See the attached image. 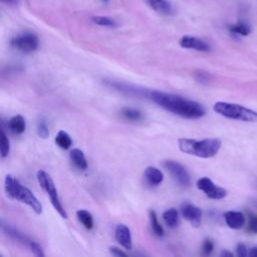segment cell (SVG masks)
I'll use <instances>...</instances> for the list:
<instances>
[{
	"label": "cell",
	"mask_w": 257,
	"mask_h": 257,
	"mask_svg": "<svg viewBox=\"0 0 257 257\" xmlns=\"http://www.w3.org/2000/svg\"><path fill=\"white\" fill-rule=\"evenodd\" d=\"M150 98L162 108L183 118L196 119L205 115V107L194 100L159 90L150 92Z\"/></svg>",
	"instance_id": "cell-1"
},
{
	"label": "cell",
	"mask_w": 257,
	"mask_h": 257,
	"mask_svg": "<svg viewBox=\"0 0 257 257\" xmlns=\"http://www.w3.org/2000/svg\"><path fill=\"white\" fill-rule=\"evenodd\" d=\"M6 195L13 200L21 202L30 207L36 214L42 213V205L35 195L12 175H7L4 181Z\"/></svg>",
	"instance_id": "cell-2"
},
{
	"label": "cell",
	"mask_w": 257,
	"mask_h": 257,
	"mask_svg": "<svg viewBox=\"0 0 257 257\" xmlns=\"http://www.w3.org/2000/svg\"><path fill=\"white\" fill-rule=\"evenodd\" d=\"M221 144L222 143L219 139H205L202 141H197L182 138L178 141L181 152L203 159L214 157L219 152Z\"/></svg>",
	"instance_id": "cell-3"
},
{
	"label": "cell",
	"mask_w": 257,
	"mask_h": 257,
	"mask_svg": "<svg viewBox=\"0 0 257 257\" xmlns=\"http://www.w3.org/2000/svg\"><path fill=\"white\" fill-rule=\"evenodd\" d=\"M213 108L217 113L227 118L249 122H257V111L237 103L218 101L214 104Z\"/></svg>",
	"instance_id": "cell-4"
},
{
	"label": "cell",
	"mask_w": 257,
	"mask_h": 257,
	"mask_svg": "<svg viewBox=\"0 0 257 257\" xmlns=\"http://www.w3.org/2000/svg\"><path fill=\"white\" fill-rule=\"evenodd\" d=\"M37 181L40 185V187L45 191V193L48 195L50 202L53 206V208L57 211V213L64 219L67 218V214L59 200L56 188L54 186V183L51 179V177L44 171H38L37 172Z\"/></svg>",
	"instance_id": "cell-5"
},
{
	"label": "cell",
	"mask_w": 257,
	"mask_h": 257,
	"mask_svg": "<svg viewBox=\"0 0 257 257\" xmlns=\"http://www.w3.org/2000/svg\"><path fill=\"white\" fill-rule=\"evenodd\" d=\"M38 37L30 31H24L11 39V45L22 53H31L38 47Z\"/></svg>",
	"instance_id": "cell-6"
},
{
	"label": "cell",
	"mask_w": 257,
	"mask_h": 257,
	"mask_svg": "<svg viewBox=\"0 0 257 257\" xmlns=\"http://www.w3.org/2000/svg\"><path fill=\"white\" fill-rule=\"evenodd\" d=\"M163 166L170 173L177 184H179L181 187H189L191 183L190 175L183 165L176 161L168 160L163 163Z\"/></svg>",
	"instance_id": "cell-7"
},
{
	"label": "cell",
	"mask_w": 257,
	"mask_h": 257,
	"mask_svg": "<svg viewBox=\"0 0 257 257\" xmlns=\"http://www.w3.org/2000/svg\"><path fill=\"white\" fill-rule=\"evenodd\" d=\"M197 188L205 193L207 197L210 199H223L227 195V191L224 188L216 186L213 181L207 177H203L198 180L197 182Z\"/></svg>",
	"instance_id": "cell-8"
},
{
	"label": "cell",
	"mask_w": 257,
	"mask_h": 257,
	"mask_svg": "<svg viewBox=\"0 0 257 257\" xmlns=\"http://www.w3.org/2000/svg\"><path fill=\"white\" fill-rule=\"evenodd\" d=\"M183 217L188 220L192 226L199 227L202 221V211L199 207L191 203H185L181 207Z\"/></svg>",
	"instance_id": "cell-9"
},
{
	"label": "cell",
	"mask_w": 257,
	"mask_h": 257,
	"mask_svg": "<svg viewBox=\"0 0 257 257\" xmlns=\"http://www.w3.org/2000/svg\"><path fill=\"white\" fill-rule=\"evenodd\" d=\"M2 231L5 233V235L10 237L14 241H16L18 243H21L22 245L28 247L29 249H31V247L35 243L34 240H32L31 238H29L28 236H26L25 234H23L22 232H20L19 230H17L16 228L12 227L9 224H4L3 223L2 224Z\"/></svg>",
	"instance_id": "cell-10"
},
{
	"label": "cell",
	"mask_w": 257,
	"mask_h": 257,
	"mask_svg": "<svg viewBox=\"0 0 257 257\" xmlns=\"http://www.w3.org/2000/svg\"><path fill=\"white\" fill-rule=\"evenodd\" d=\"M180 45L183 48H187V49H194L197 51H203V52H207L210 51L211 47L210 45L205 42L204 40L194 37V36H190V35H185L180 39Z\"/></svg>",
	"instance_id": "cell-11"
},
{
	"label": "cell",
	"mask_w": 257,
	"mask_h": 257,
	"mask_svg": "<svg viewBox=\"0 0 257 257\" xmlns=\"http://www.w3.org/2000/svg\"><path fill=\"white\" fill-rule=\"evenodd\" d=\"M114 237L115 240L120 244L123 248L130 250L133 247L132 234L128 227L123 224H118L114 229Z\"/></svg>",
	"instance_id": "cell-12"
},
{
	"label": "cell",
	"mask_w": 257,
	"mask_h": 257,
	"mask_svg": "<svg viewBox=\"0 0 257 257\" xmlns=\"http://www.w3.org/2000/svg\"><path fill=\"white\" fill-rule=\"evenodd\" d=\"M226 224L232 229H241L245 223L243 213L237 211H228L224 215Z\"/></svg>",
	"instance_id": "cell-13"
},
{
	"label": "cell",
	"mask_w": 257,
	"mask_h": 257,
	"mask_svg": "<svg viewBox=\"0 0 257 257\" xmlns=\"http://www.w3.org/2000/svg\"><path fill=\"white\" fill-rule=\"evenodd\" d=\"M147 4L155 11L163 15L174 14V7L168 0H146Z\"/></svg>",
	"instance_id": "cell-14"
},
{
	"label": "cell",
	"mask_w": 257,
	"mask_h": 257,
	"mask_svg": "<svg viewBox=\"0 0 257 257\" xmlns=\"http://www.w3.org/2000/svg\"><path fill=\"white\" fill-rule=\"evenodd\" d=\"M109 84L111 86H113L115 89H117L121 92H124L128 95H137V96L143 95V96H149L150 97V92L151 91L136 88V87H133L131 85H127V84H124V83H121V82H118V81H109Z\"/></svg>",
	"instance_id": "cell-15"
},
{
	"label": "cell",
	"mask_w": 257,
	"mask_h": 257,
	"mask_svg": "<svg viewBox=\"0 0 257 257\" xmlns=\"http://www.w3.org/2000/svg\"><path fill=\"white\" fill-rule=\"evenodd\" d=\"M145 179L152 186L160 185L164 180V174L156 167H148L145 170Z\"/></svg>",
	"instance_id": "cell-16"
},
{
	"label": "cell",
	"mask_w": 257,
	"mask_h": 257,
	"mask_svg": "<svg viewBox=\"0 0 257 257\" xmlns=\"http://www.w3.org/2000/svg\"><path fill=\"white\" fill-rule=\"evenodd\" d=\"M7 126L12 134L21 135L22 133H24V131L26 128V121L22 115L17 114V115L12 116L8 120Z\"/></svg>",
	"instance_id": "cell-17"
},
{
	"label": "cell",
	"mask_w": 257,
	"mask_h": 257,
	"mask_svg": "<svg viewBox=\"0 0 257 257\" xmlns=\"http://www.w3.org/2000/svg\"><path fill=\"white\" fill-rule=\"evenodd\" d=\"M69 157H70V160L72 161V163L78 169L85 170L87 168V162H86L84 154H83V152L81 150H79V149H72L70 151V153H69Z\"/></svg>",
	"instance_id": "cell-18"
},
{
	"label": "cell",
	"mask_w": 257,
	"mask_h": 257,
	"mask_svg": "<svg viewBox=\"0 0 257 257\" xmlns=\"http://www.w3.org/2000/svg\"><path fill=\"white\" fill-rule=\"evenodd\" d=\"M163 220L170 228H175L179 225V213L175 208L166 210L163 213Z\"/></svg>",
	"instance_id": "cell-19"
},
{
	"label": "cell",
	"mask_w": 257,
	"mask_h": 257,
	"mask_svg": "<svg viewBox=\"0 0 257 257\" xmlns=\"http://www.w3.org/2000/svg\"><path fill=\"white\" fill-rule=\"evenodd\" d=\"M55 144L63 150H68L72 145V140L66 132L59 131L55 136Z\"/></svg>",
	"instance_id": "cell-20"
},
{
	"label": "cell",
	"mask_w": 257,
	"mask_h": 257,
	"mask_svg": "<svg viewBox=\"0 0 257 257\" xmlns=\"http://www.w3.org/2000/svg\"><path fill=\"white\" fill-rule=\"evenodd\" d=\"M76 217L78 221L83 225L84 228L90 230L93 227V218L92 215L86 210H78L76 212Z\"/></svg>",
	"instance_id": "cell-21"
},
{
	"label": "cell",
	"mask_w": 257,
	"mask_h": 257,
	"mask_svg": "<svg viewBox=\"0 0 257 257\" xmlns=\"http://www.w3.org/2000/svg\"><path fill=\"white\" fill-rule=\"evenodd\" d=\"M120 114L123 118L128 120H140L143 118L142 111L133 107H123L120 110Z\"/></svg>",
	"instance_id": "cell-22"
},
{
	"label": "cell",
	"mask_w": 257,
	"mask_h": 257,
	"mask_svg": "<svg viewBox=\"0 0 257 257\" xmlns=\"http://www.w3.org/2000/svg\"><path fill=\"white\" fill-rule=\"evenodd\" d=\"M149 217H150V222H151V226L152 229L154 231V233L159 236L162 237L164 235V229L162 227V225L159 223L158 218H157V214L154 210H150L149 212Z\"/></svg>",
	"instance_id": "cell-23"
},
{
	"label": "cell",
	"mask_w": 257,
	"mask_h": 257,
	"mask_svg": "<svg viewBox=\"0 0 257 257\" xmlns=\"http://www.w3.org/2000/svg\"><path fill=\"white\" fill-rule=\"evenodd\" d=\"M228 28H229V30H230L232 33H234V34H239V35H243V36L248 35V34L250 33V31H251L250 27H249L246 23H244V22H242V21H240V22H238V23H236V24L229 25Z\"/></svg>",
	"instance_id": "cell-24"
},
{
	"label": "cell",
	"mask_w": 257,
	"mask_h": 257,
	"mask_svg": "<svg viewBox=\"0 0 257 257\" xmlns=\"http://www.w3.org/2000/svg\"><path fill=\"white\" fill-rule=\"evenodd\" d=\"M91 21L99 26H105V27H116L117 23L115 20H113L110 17L107 16H92Z\"/></svg>",
	"instance_id": "cell-25"
},
{
	"label": "cell",
	"mask_w": 257,
	"mask_h": 257,
	"mask_svg": "<svg viewBox=\"0 0 257 257\" xmlns=\"http://www.w3.org/2000/svg\"><path fill=\"white\" fill-rule=\"evenodd\" d=\"M9 150H10V145H9V140L7 135L5 134L4 130H1L0 133V154H1V158H6L9 154Z\"/></svg>",
	"instance_id": "cell-26"
},
{
	"label": "cell",
	"mask_w": 257,
	"mask_h": 257,
	"mask_svg": "<svg viewBox=\"0 0 257 257\" xmlns=\"http://www.w3.org/2000/svg\"><path fill=\"white\" fill-rule=\"evenodd\" d=\"M37 134L42 139H46L49 136L48 126H47L46 122L43 119L39 120L38 123H37Z\"/></svg>",
	"instance_id": "cell-27"
},
{
	"label": "cell",
	"mask_w": 257,
	"mask_h": 257,
	"mask_svg": "<svg viewBox=\"0 0 257 257\" xmlns=\"http://www.w3.org/2000/svg\"><path fill=\"white\" fill-rule=\"evenodd\" d=\"M248 230L252 233L257 234V216L250 214L248 222Z\"/></svg>",
	"instance_id": "cell-28"
},
{
	"label": "cell",
	"mask_w": 257,
	"mask_h": 257,
	"mask_svg": "<svg viewBox=\"0 0 257 257\" xmlns=\"http://www.w3.org/2000/svg\"><path fill=\"white\" fill-rule=\"evenodd\" d=\"M214 249V243L209 240V239H206L204 242H203V245H202V251L205 255H209L211 254V252L213 251Z\"/></svg>",
	"instance_id": "cell-29"
},
{
	"label": "cell",
	"mask_w": 257,
	"mask_h": 257,
	"mask_svg": "<svg viewBox=\"0 0 257 257\" xmlns=\"http://www.w3.org/2000/svg\"><path fill=\"white\" fill-rule=\"evenodd\" d=\"M109 252L113 256H117V257H125V256H127V254L125 252H123L122 250H120L117 247H110L109 248Z\"/></svg>",
	"instance_id": "cell-30"
},
{
	"label": "cell",
	"mask_w": 257,
	"mask_h": 257,
	"mask_svg": "<svg viewBox=\"0 0 257 257\" xmlns=\"http://www.w3.org/2000/svg\"><path fill=\"white\" fill-rule=\"evenodd\" d=\"M236 252H237V255L240 256V257H245L247 255V248L244 244L242 243H239L237 245V248H236Z\"/></svg>",
	"instance_id": "cell-31"
},
{
	"label": "cell",
	"mask_w": 257,
	"mask_h": 257,
	"mask_svg": "<svg viewBox=\"0 0 257 257\" xmlns=\"http://www.w3.org/2000/svg\"><path fill=\"white\" fill-rule=\"evenodd\" d=\"M248 255H249L250 257H257V247L251 248L250 251H249V253H248Z\"/></svg>",
	"instance_id": "cell-32"
},
{
	"label": "cell",
	"mask_w": 257,
	"mask_h": 257,
	"mask_svg": "<svg viewBox=\"0 0 257 257\" xmlns=\"http://www.w3.org/2000/svg\"><path fill=\"white\" fill-rule=\"evenodd\" d=\"M1 1L9 5H16L18 3V0H1Z\"/></svg>",
	"instance_id": "cell-33"
},
{
	"label": "cell",
	"mask_w": 257,
	"mask_h": 257,
	"mask_svg": "<svg viewBox=\"0 0 257 257\" xmlns=\"http://www.w3.org/2000/svg\"><path fill=\"white\" fill-rule=\"evenodd\" d=\"M220 255H221V256H230V257H232V256H233V254H232L231 252H229V251H226V250L222 251Z\"/></svg>",
	"instance_id": "cell-34"
},
{
	"label": "cell",
	"mask_w": 257,
	"mask_h": 257,
	"mask_svg": "<svg viewBox=\"0 0 257 257\" xmlns=\"http://www.w3.org/2000/svg\"><path fill=\"white\" fill-rule=\"evenodd\" d=\"M103 3H106V2H108V0H101Z\"/></svg>",
	"instance_id": "cell-35"
}]
</instances>
